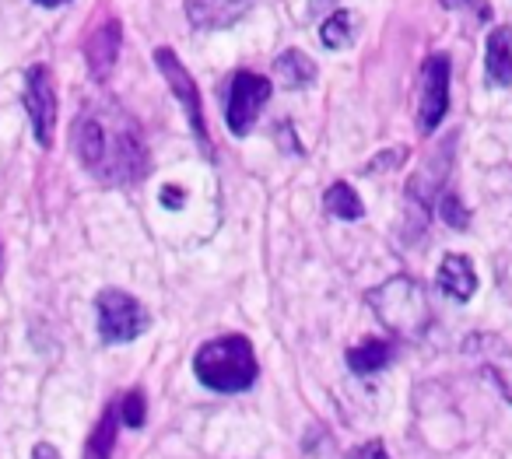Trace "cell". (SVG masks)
I'll use <instances>...</instances> for the list:
<instances>
[{"instance_id": "1", "label": "cell", "mask_w": 512, "mask_h": 459, "mask_svg": "<svg viewBox=\"0 0 512 459\" xmlns=\"http://www.w3.org/2000/svg\"><path fill=\"white\" fill-rule=\"evenodd\" d=\"M71 148L92 176L109 186H130L148 176V151L137 134V123L113 109L102 116L99 109H81L71 127Z\"/></svg>"}, {"instance_id": "2", "label": "cell", "mask_w": 512, "mask_h": 459, "mask_svg": "<svg viewBox=\"0 0 512 459\" xmlns=\"http://www.w3.org/2000/svg\"><path fill=\"white\" fill-rule=\"evenodd\" d=\"M256 372L260 368H256L253 344L242 333L214 337L193 354V375L211 393H246L256 382Z\"/></svg>"}, {"instance_id": "3", "label": "cell", "mask_w": 512, "mask_h": 459, "mask_svg": "<svg viewBox=\"0 0 512 459\" xmlns=\"http://www.w3.org/2000/svg\"><path fill=\"white\" fill-rule=\"evenodd\" d=\"M369 309L376 312V319L400 340H418L428 333L432 323V305H428V291L425 284H418L414 277L400 274L383 281L379 288H372L369 295Z\"/></svg>"}, {"instance_id": "4", "label": "cell", "mask_w": 512, "mask_h": 459, "mask_svg": "<svg viewBox=\"0 0 512 459\" xmlns=\"http://www.w3.org/2000/svg\"><path fill=\"white\" fill-rule=\"evenodd\" d=\"M95 312H99V333L106 344H130L151 326V316L134 295L127 291L106 288L95 298Z\"/></svg>"}, {"instance_id": "5", "label": "cell", "mask_w": 512, "mask_h": 459, "mask_svg": "<svg viewBox=\"0 0 512 459\" xmlns=\"http://www.w3.org/2000/svg\"><path fill=\"white\" fill-rule=\"evenodd\" d=\"M271 78L253 71H235L228 81V95H225V123L235 137H246L249 127L256 123V116L264 113V106L271 102Z\"/></svg>"}, {"instance_id": "6", "label": "cell", "mask_w": 512, "mask_h": 459, "mask_svg": "<svg viewBox=\"0 0 512 459\" xmlns=\"http://www.w3.org/2000/svg\"><path fill=\"white\" fill-rule=\"evenodd\" d=\"M155 64H158V71H162L165 85L172 88V95H176L179 106H183L186 120H190V130H193V137L200 141V148H204V155H211V141H207L204 109H200V92H197V81H193V74L186 71L183 60H179L176 53L169 50V46L155 50Z\"/></svg>"}, {"instance_id": "7", "label": "cell", "mask_w": 512, "mask_h": 459, "mask_svg": "<svg viewBox=\"0 0 512 459\" xmlns=\"http://www.w3.org/2000/svg\"><path fill=\"white\" fill-rule=\"evenodd\" d=\"M449 113V57L432 53L421 64V102H418V130L432 134Z\"/></svg>"}, {"instance_id": "8", "label": "cell", "mask_w": 512, "mask_h": 459, "mask_svg": "<svg viewBox=\"0 0 512 459\" xmlns=\"http://www.w3.org/2000/svg\"><path fill=\"white\" fill-rule=\"evenodd\" d=\"M25 109L32 116V130L43 148L53 144V130H57V92H53V78L43 64L25 71Z\"/></svg>"}, {"instance_id": "9", "label": "cell", "mask_w": 512, "mask_h": 459, "mask_svg": "<svg viewBox=\"0 0 512 459\" xmlns=\"http://www.w3.org/2000/svg\"><path fill=\"white\" fill-rule=\"evenodd\" d=\"M463 351L481 365V372L498 386V393L512 403V347L498 333H470Z\"/></svg>"}, {"instance_id": "10", "label": "cell", "mask_w": 512, "mask_h": 459, "mask_svg": "<svg viewBox=\"0 0 512 459\" xmlns=\"http://www.w3.org/2000/svg\"><path fill=\"white\" fill-rule=\"evenodd\" d=\"M256 0H186V18L193 29H232L253 11Z\"/></svg>"}, {"instance_id": "11", "label": "cell", "mask_w": 512, "mask_h": 459, "mask_svg": "<svg viewBox=\"0 0 512 459\" xmlns=\"http://www.w3.org/2000/svg\"><path fill=\"white\" fill-rule=\"evenodd\" d=\"M120 39H123V29L116 18H109L102 29H95V36L88 39L85 46V60H88V74L95 81H106L113 74L116 60H120Z\"/></svg>"}, {"instance_id": "12", "label": "cell", "mask_w": 512, "mask_h": 459, "mask_svg": "<svg viewBox=\"0 0 512 459\" xmlns=\"http://www.w3.org/2000/svg\"><path fill=\"white\" fill-rule=\"evenodd\" d=\"M435 284H439L442 295L453 298V302H470V298L477 295V274H474V263H470V256H463V253L442 256L439 274H435Z\"/></svg>"}, {"instance_id": "13", "label": "cell", "mask_w": 512, "mask_h": 459, "mask_svg": "<svg viewBox=\"0 0 512 459\" xmlns=\"http://www.w3.org/2000/svg\"><path fill=\"white\" fill-rule=\"evenodd\" d=\"M484 71L498 88L512 85V25H495L484 43Z\"/></svg>"}, {"instance_id": "14", "label": "cell", "mask_w": 512, "mask_h": 459, "mask_svg": "<svg viewBox=\"0 0 512 459\" xmlns=\"http://www.w3.org/2000/svg\"><path fill=\"white\" fill-rule=\"evenodd\" d=\"M274 78L281 88L295 92V88H306L316 81V64L302 50H285L281 57H274Z\"/></svg>"}, {"instance_id": "15", "label": "cell", "mask_w": 512, "mask_h": 459, "mask_svg": "<svg viewBox=\"0 0 512 459\" xmlns=\"http://www.w3.org/2000/svg\"><path fill=\"white\" fill-rule=\"evenodd\" d=\"M116 435H120V407H106V414L99 417L95 431L85 442V459H113L116 449Z\"/></svg>"}, {"instance_id": "16", "label": "cell", "mask_w": 512, "mask_h": 459, "mask_svg": "<svg viewBox=\"0 0 512 459\" xmlns=\"http://www.w3.org/2000/svg\"><path fill=\"white\" fill-rule=\"evenodd\" d=\"M393 361V344L386 340H362L348 351V368L355 375H376Z\"/></svg>"}, {"instance_id": "17", "label": "cell", "mask_w": 512, "mask_h": 459, "mask_svg": "<svg viewBox=\"0 0 512 459\" xmlns=\"http://www.w3.org/2000/svg\"><path fill=\"white\" fill-rule=\"evenodd\" d=\"M323 207H327V214H334V218H341V221H358L365 214L362 197H358L351 183H334V186H330L327 197H323Z\"/></svg>"}, {"instance_id": "18", "label": "cell", "mask_w": 512, "mask_h": 459, "mask_svg": "<svg viewBox=\"0 0 512 459\" xmlns=\"http://www.w3.org/2000/svg\"><path fill=\"white\" fill-rule=\"evenodd\" d=\"M355 32H358L355 11H334V15L323 22L320 39H323V46H330V50H344V46L355 43Z\"/></svg>"}, {"instance_id": "19", "label": "cell", "mask_w": 512, "mask_h": 459, "mask_svg": "<svg viewBox=\"0 0 512 459\" xmlns=\"http://www.w3.org/2000/svg\"><path fill=\"white\" fill-rule=\"evenodd\" d=\"M144 417H148V400H144L141 389H130L120 403V421L127 424V428H141Z\"/></svg>"}, {"instance_id": "20", "label": "cell", "mask_w": 512, "mask_h": 459, "mask_svg": "<svg viewBox=\"0 0 512 459\" xmlns=\"http://www.w3.org/2000/svg\"><path fill=\"white\" fill-rule=\"evenodd\" d=\"M442 218H446V225H453V228H467L470 218H467V211H463L456 193H446V197H442Z\"/></svg>"}, {"instance_id": "21", "label": "cell", "mask_w": 512, "mask_h": 459, "mask_svg": "<svg viewBox=\"0 0 512 459\" xmlns=\"http://www.w3.org/2000/svg\"><path fill=\"white\" fill-rule=\"evenodd\" d=\"M446 11H470V15H477L481 22H488L491 18V4L488 0H439Z\"/></svg>"}, {"instance_id": "22", "label": "cell", "mask_w": 512, "mask_h": 459, "mask_svg": "<svg viewBox=\"0 0 512 459\" xmlns=\"http://www.w3.org/2000/svg\"><path fill=\"white\" fill-rule=\"evenodd\" d=\"M344 459H390V456H386L383 442H365V445H358V449H351Z\"/></svg>"}, {"instance_id": "23", "label": "cell", "mask_w": 512, "mask_h": 459, "mask_svg": "<svg viewBox=\"0 0 512 459\" xmlns=\"http://www.w3.org/2000/svg\"><path fill=\"white\" fill-rule=\"evenodd\" d=\"M383 162H372V165H365V172H376V169H383V165H400L407 158V148H397V151H386V155H379Z\"/></svg>"}, {"instance_id": "24", "label": "cell", "mask_w": 512, "mask_h": 459, "mask_svg": "<svg viewBox=\"0 0 512 459\" xmlns=\"http://www.w3.org/2000/svg\"><path fill=\"white\" fill-rule=\"evenodd\" d=\"M186 204V193L183 190H179V186H165V190H162V207H176V211H179V207H183Z\"/></svg>"}, {"instance_id": "25", "label": "cell", "mask_w": 512, "mask_h": 459, "mask_svg": "<svg viewBox=\"0 0 512 459\" xmlns=\"http://www.w3.org/2000/svg\"><path fill=\"white\" fill-rule=\"evenodd\" d=\"M32 459H60V456H57V452H53V445L39 442L36 449H32Z\"/></svg>"}, {"instance_id": "26", "label": "cell", "mask_w": 512, "mask_h": 459, "mask_svg": "<svg viewBox=\"0 0 512 459\" xmlns=\"http://www.w3.org/2000/svg\"><path fill=\"white\" fill-rule=\"evenodd\" d=\"M39 8H60V4H71V0H36Z\"/></svg>"}]
</instances>
